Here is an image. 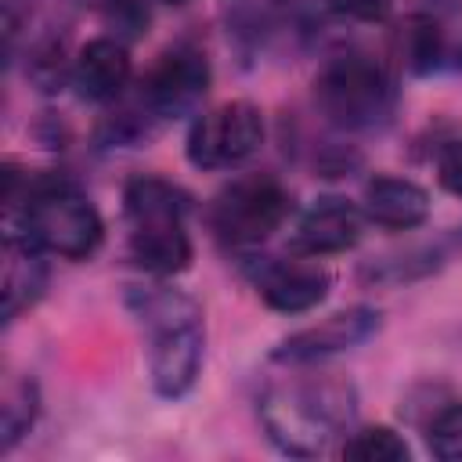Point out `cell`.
Listing matches in <instances>:
<instances>
[{"label":"cell","mask_w":462,"mask_h":462,"mask_svg":"<svg viewBox=\"0 0 462 462\" xmlns=\"http://www.w3.org/2000/svg\"><path fill=\"white\" fill-rule=\"evenodd\" d=\"M336 7H339L343 14L361 18V22H379V18H386L390 0H336Z\"/></svg>","instance_id":"21"},{"label":"cell","mask_w":462,"mask_h":462,"mask_svg":"<svg viewBox=\"0 0 462 462\" xmlns=\"http://www.w3.org/2000/svg\"><path fill=\"white\" fill-rule=\"evenodd\" d=\"M361 231H365V209L339 195H328V199H318L307 213H300L289 235V249L318 260V256L354 249Z\"/></svg>","instance_id":"11"},{"label":"cell","mask_w":462,"mask_h":462,"mask_svg":"<svg viewBox=\"0 0 462 462\" xmlns=\"http://www.w3.org/2000/svg\"><path fill=\"white\" fill-rule=\"evenodd\" d=\"M209 90V61L199 47L177 43L159 54L141 83V105L155 119H177L199 108Z\"/></svg>","instance_id":"8"},{"label":"cell","mask_w":462,"mask_h":462,"mask_svg":"<svg viewBox=\"0 0 462 462\" xmlns=\"http://www.w3.org/2000/svg\"><path fill=\"white\" fill-rule=\"evenodd\" d=\"M426 444L437 458L444 462H458L462 458V401L440 408L426 430Z\"/></svg>","instance_id":"18"},{"label":"cell","mask_w":462,"mask_h":462,"mask_svg":"<svg viewBox=\"0 0 462 462\" xmlns=\"http://www.w3.org/2000/svg\"><path fill=\"white\" fill-rule=\"evenodd\" d=\"M130 54L126 43L116 36L87 40L72 61V83L87 101H116L130 83Z\"/></svg>","instance_id":"13"},{"label":"cell","mask_w":462,"mask_h":462,"mask_svg":"<svg viewBox=\"0 0 462 462\" xmlns=\"http://www.w3.org/2000/svg\"><path fill=\"white\" fill-rule=\"evenodd\" d=\"M22 235H29L43 253L65 260H87L105 238L101 213L69 177H32L22 199Z\"/></svg>","instance_id":"4"},{"label":"cell","mask_w":462,"mask_h":462,"mask_svg":"<svg viewBox=\"0 0 462 462\" xmlns=\"http://www.w3.org/2000/svg\"><path fill=\"white\" fill-rule=\"evenodd\" d=\"M134 318L148 332V375L159 397H184L202 368V307L195 296L173 285H134L126 292Z\"/></svg>","instance_id":"1"},{"label":"cell","mask_w":462,"mask_h":462,"mask_svg":"<svg viewBox=\"0 0 462 462\" xmlns=\"http://www.w3.org/2000/svg\"><path fill=\"white\" fill-rule=\"evenodd\" d=\"M383 325V314L375 307H346L328 314L325 321L292 332L289 339H282L274 346V361L278 365H318L339 350H354L365 339H372Z\"/></svg>","instance_id":"9"},{"label":"cell","mask_w":462,"mask_h":462,"mask_svg":"<svg viewBox=\"0 0 462 462\" xmlns=\"http://www.w3.org/2000/svg\"><path fill=\"white\" fill-rule=\"evenodd\" d=\"M437 177L444 184V191L458 195L462 199V141H451L440 148L437 155Z\"/></svg>","instance_id":"20"},{"label":"cell","mask_w":462,"mask_h":462,"mask_svg":"<svg viewBox=\"0 0 462 462\" xmlns=\"http://www.w3.org/2000/svg\"><path fill=\"white\" fill-rule=\"evenodd\" d=\"M314 101L328 123L343 130H368L390 119L397 87L383 61L350 51L332 58L314 79Z\"/></svg>","instance_id":"5"},{"label":"cell","mask_w":462,"mask_h":462,"mask_svg":"<svg viewBox=\"0 0 462 462\" xmlns=\"http://www.w3.org/2000/svg\"><path fill=\"white\" fill-rule=\"evenodd\" d=\"M263 144V116L249 101H227L195 116L188 130V159L199 170H231Z\"/></svg>","instance_id":"7"},{"label":"cell","mask_w":462,"mask_h":462,"mask_svg":"<svg viewBox=\"0 0 462 462\" xmlns=\"http://www.w3.org/2000/svg\"><path fill=\"white\" fill-rule=\"evenodd\" d=\"M40 415V390L29 375L7 372L0 390V451H11Z\"/></svg>","instance_id":"15"},{"label":"cell","mask_w":462,"mask_h":462,"mask_svg":"<svg viewBox=\"0 0 462 462\" xmlns=\"http://www.w3.org/2000/svg\"><path fill=\"white\" fill-rule=\"evenodd\" d=\"M343 455L357 458V462H404L408 458V444L390 426H365L354 437H346Z\"/></svg>","instance_id":"17"},{"label":"cell","mask_w":462,"mask_h":462,"mask_svg":"<svg viewBox=\"0 0 462 462\" xmlns=\"http://www.w3.org/2000/svg\"><path fill=\"white\" fill-rule=\"evenodd\" d=\"M253 285L263 296V303L271 310L282 314H303L310 307H318L328 289H332V274L314 260L300 253L292 260H263L253 267Z\"/></svg>","instance_id":"10"},{"label":"cell","mask_w":462,"mask_h":462,"mask_svg":"<svg viewBox=\"0 0 462 462\" xmlns=\"http://www.w3.org/2000/svg\"><path fill=\"white\" fill-rule=\"evenodd\" d=\"M101 14H105V25L116 32V40H137L148 32V22H152V11H148V0H105L101 4Z\"/></svg>","instance_id":"19"},{"label":"cell","mask_w":462,"mask_h":462,"mask_svg":"<svg viewBox=\"0 0 462 462\" xmlns=\"http://www.w3.org/2000/svg\"><path fill=\"white\" fill-rule=\"evenodd\" d=\"M365 220L386 227V231H411L419 224H426L430 217V195L422 184L408 180V177H372L365 184Z\"/></svg>","instance_id":"14"},{"label":"cell","mask_w":462,"mask_h":462,"mask_svg":"<svg viewBox=\"0 0 462 462\" xmlns=\"http://www.w3.org/2000/svg\"><path fill=\"white\" fill-rule=\"evenodd\" d=\"M393 47H397L401 65L411 69V72H430V69H437V65L444 61V54H448L444 29H440V22L430 18V14H411V18L397 29Z\"/></svg>","instance_id":"16"},{"label":"cell","mask_w":462,"mask_h":462,"mask_svg":"<svg viewBox=\"0 0 462 462\" xmlns=\"http://www.w3.org/2000/svg\"><path fill=\"white\" fill-rule=\"evenodd\" d=\"M292 199L285 184L271 173H249L231 180L217 199H213V231L227 245H260L267 242L289 217Z\"/></svg>","instance_id":"6"},{"label":"cell","mask_w":462,"mask_h":462,"mask_svg":"<svg viewBox=\"0 0 462 462\" xmlns=\"http://www.w3.org/2000/svg\"><path fill=\"white\" fill-rule=\"evenodd\" d=\"M162 4H173L177 7V4H188V0H162Z\"/></svg>","instance_id":"22"},{"label":"cell","mask_w":462,"mask_h":462,"mask_svg":"<svg viewBox=\"0 0 462 462\" xmlns=\"http://www.w3.org/2000/svg\"><path fill=\"white\" fill-rule=\"evenodd\" d=\"M357 411V393L346 379L332 372L292 375L278 383L260 401V419L271 440L289 455H321L346 433Z\"/></svg>","instance_id":"2"},{"label":"cell","mask_w":462,"mask_h":462,"mask_svg":"<svg viewBox=\"0 0 462 462\" xmlns=\"http://www.w3.org/2000/svg\"><path fill=\"white\" fill-rule=\"evenodd\" d=\"M0 314L11 325L22 310H29L47 289V260L43 249L29 235H7L0 253Z\"/></svg>","instance_id":"12"},{"label":"cell","mask_w":462,"mask_h":462,"mask_svg":"<svg viewBox=\"0 0 462 462\" xmlns=\"http://www.w3.org/2000/svg\"><path fill=\"white\" fill-rule=\"evenodd\" d=\"M123 209L130 224V260L155 274L170 278L191 263V238H188V213L191 195L155 173L130 177L123 188Z\"/></svg>","instance_id":"3"}]
</instances>
